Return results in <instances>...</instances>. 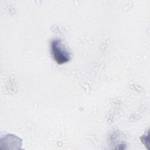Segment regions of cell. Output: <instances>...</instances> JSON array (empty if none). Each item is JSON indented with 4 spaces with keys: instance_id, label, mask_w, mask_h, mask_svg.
<instances>
[{
    "instance_id": "cell-1",
    "label": "cell",
    "mask_w": 150,
    "mask_h": 150,
    "mask_svg": "<svg viewBox=\"0 0 150 150\" xmlns=\"http://www.w3.org/2000/svg\"><path fill=\"white\" fill-rule=\"evenodd\" d=\"M52 53L55 61L60 64L70 60V54L60 40H54L51 43Z\"/></svg>"
}]
</instances>
